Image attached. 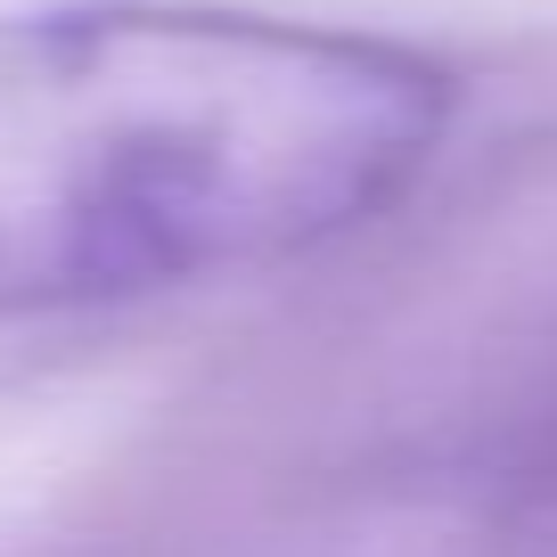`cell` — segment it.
Segmentation results:
<instances>
[{"instance_id": "obj_1", "label": "cell", "mask_w": 557, "mask_h": 557, "mask_svg": "<svg viewBox=\"0 0 557 557\" xmlns=\"http://www.w3.org/2000/svg\"><path fill=\"white\" fill-rule=\"evenodd\" d=\"M435 50L222 0L0 9V329L278 271L426 181Z\"/></svg>"}]
</instances>
